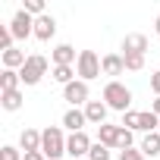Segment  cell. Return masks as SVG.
Segmentation results:
<instances>
[{
	"mask_svg": "<svg viewBox=\"0 0 160 160\" xmlns=\"http://www.w3.org/2000/svg\"><path fill=\"white\" fill-rule=\"evenodd\" d=\"M88 160H110V148L101 144V141H94L91 151H88Z\"/></svg>",
	"mask_w": 160,
	"mask_h": 160,
	"instance_id": "603a6c76",
	"label": "cell"
},
{
	"mask_svg": "<svg viewBox=\"0 0 160 160\" xmlns=\"http://www.w3.org/2000/svg\"><path fill=\"white\" fill-rule=\"evenodd\" d=\"M119 160H148V157H144L141 151H135V148H129V151H122V154H119Z\"/></svg>",
	"mask_w": 160,
	"mask_h": 160,
	"instance_id": "83f0119b",
	"label": "cell"
},
{
	"mask_svg": "<svg viewBox=\"0 0 160 160\" xmlns=\"http://www.w3.org/2000/svg\"><path fill=\"white\" fill-rule=\"evenodd\" d=\"M0 160H22V151L13 148V144H3L0 148Z\"/></svg>",
	"mask_w": 160,
	"mask_h": 160,
	"instance_id": "484cf974",
	"label": "cell"
},
{
	"mask_svg": "<svg viewBox=\"0 0 160 160\" xmlns=\"http://www.w3.org/2000/svg\"><path fill=\"white\" fill-rule=\"evenodd\" d=\"M107 104L104 101H88L85 104V116H88V122H94V126H104V119H107Z\"/></svg>",
	"mask_w": 160,
	"mask_h": 160,
	"instance_id": "4fadbf2b",
	"label": "cell"
},
{
	"mask_svg": "<svg viewBox=\"0 0 160 160\" xmlns=\"http://www.w3.org/2000/svg\"><path fill=\"white\" fill-rule=\"evenodd\" d=\"M101 69H104V75H119L126 69V60L119 53H107V57H101Z\"/></svg>",
	"mask_w": 160,
	"mask_h": 160,
	"instance_id": "5bb4252c",
	"label": "cell"
},
{
	"mask_svg": "<svg viewBox=\"0 0 160 160\" xmlns=\"http://www.w3.org/2000/svg\"><path fill=\"white\" fill-rule=\"evenodd\" d=\"M25 60H28L25 50H16V47H13V50L3 53V69H16V72H19V69L25 66Z\"/></svg>",
	"mask_w": 160,
	"mask_h": 160,
	"instance_id": "ac0fdd59",
	"label": "cell"
},
{
	"mask_svg": "<svg viewBox=\"0 0 160 160\" xmlns=\"http://www.w3.org/2000/svg\"><path fill=\"white\" fill-rule=\"evenodd\" d=\"M41 154H44L47 160H57V157L66 154V135H63L60 126H47V129L41 132Z\"/></svg>",
	"mask_w": 160,
	"mask_h": 160,
	"instance_id": "6da1fadb",
	"label": "cell"
},
{
	"mask_svg": "<svg viewBox=\"0 0 160 160\" xmlns=\"http://www.w3.org/2000/svg\"><path fill=\"white\" fill-rule=\"evenodd\" d=\"M151 91H154V94L160 98V69H157V72L151 75Z\"/></svg>",
	"mask_w": 160,
	"mask_h": 160,
	"instance_id": "f1b7e54d",
	"label": "cell"
},
{
	"mask_svg": "<svg viewBox=\"0 0 160 160\" xmlns=\"http://www.w3.org/2000/svg\"><path fill=\"white\" fill-rule=\"evenodd\" d=\"M22 10L28 13V16H44V0H25V3H22Z\"/></svg>",
	"mask_w": 160,
	"mask_h": 160,
	"instance_id": "d4e9b609",
	"label": "cell"
},
{
	"mask_svg": "<svg viewBox=\"0 0 160 160\" xmlns=\"http://www.w3.org/2000/svg\"><path fill=\"white\" fill-rule=\"evenodd\" d=\"M116 148H119V151H129V148H132V132L122 129V126H119V141H116Z\"/></svg>",
	"mask_w": 160,
	"mask_h": 160,
	"instance_id": "4316f807",
	"label": "cell"
},
{
	"mask_svg": "<svg viewBox=\"0 0 160 160\" xmlns=\"http://www.w3.org/2000/svg\"><path fill=\"white\" fill-rule=\"evenodd\" d=\"M104 104H107L110 110L129 113V104H132V91H129L122 82H107V88H104Z\"/></svg>",
	"mask_w": 160,
	"mask_h": 160,
	"instance_id": "7a4b0ae2",
	"label": "cell"
},
{
	"mask_svg": "<svg viewBox=\"0 0 160 160\" xmlns=\"http://www.w3.org/2000/svg\"><path fill=\"white\" fill-rule=\"evenodd\" d=\"M88 122V116H85V110H78V107H69L66 113H63V126L69 129V132H85L82 126Z\"/></svg>",
	"mask_w": 160,
	"mask_h": 160,
	"instance_id": "30bf717a",
	"label": "cell"
},
{
	"mask_svg": "<svg viewBox=\"0 0 160 160\" xmlns=\"http://www.w3.org/2000/svg\"><path fill=\"white\" fill-rule=\"evenodd\" d=\"M50 72H53V82H60L63 88H66L69 82H75V75H78V72H75L72 66H53Z\"/></svg>",
	"mask_w": 160,
	"mask_h": 160,
	"instance_id": "ffe728a7",
	"label": "cell"
},
{
	"mask_svg": "<svg viewBox=\"0 0 160 160\" xmlns=\"http://www.w3.org/2000/svg\"><path fill=\"white\" fill-rule=\"evenodd\" d=\"M151 113H154V116H157V119H160V98H157V101H154V104H151Z\"/></svg>",
	"mask_w": 160,
	"mask_h": 160,
	"instance_id": "4dcf8cb0",
	"label": "cell"
},
{
	"mask_svg": "<svg viewBox=\"0 0 160 160\" xmlns=\"http://www.w3.org/2000/svg\"><path fill=\"white\" fill-rule=\"evenodd\" d=\"M122 50L126 53H144L148 50V38L144 35H126L122 38Z\"/></svg>",
	"mask_w": 160,
	"mask_h": 160,
	"instance_id": "2e32d148",
	"label": "cell"
},
{
	"mask_svg": "<svg viewBox=\"0 0 160 160\" xmlns=\"http://www.w3.org/2000/svg\"><path fill=\"white\" fill-rule=\"evenodd\" d=\"M122 129H129V132H157L160 129V119L151 113V110H144V113H138V110H129V113H122Z\"/></svg>",
	"mask_w": 160,
	"mask_h": 160,
	"instance_id": "3957f363",
	"label": "cell"
},
{
	"mask_svg": "<svg viewBox=\"0 0 160 160\" xmlns=\"http://www.w3.org/2000/svg\"><path fill=\"white\" fill-rule=\"evenodd\" d=\"M75 72L82 82H91V78H98L104 69H101V57L94 50H78V63H75Z\"/></svg>",
	"mask_w": 160,
	"mask_h": 160,
	"instance_id": "5b68a950",
	"label": "cell"
},
{
	"mask_svg": "<svg viewBox=\"0 0 160 160\" xmlns=\"http://www.w3.org/2000/svg\"><path fill=\"white\" fill-rule=\"evenodd\" d=\"M10 32H13V38H16V41L32 38V35H35V16H28L25 10H19V13L13 16V22H10Z\"/></svg>",
	"mask_w": 160,
	"mask_h": 160,
	"instance_id": "52a82bcc",
	"label": "cell"
},
{
	"mask_svg": "<svg viewBox=\"0 0 160 160\" xmlns=\"http://www.w3.org/2000/svg\"><path fill=\"white\" fill-rule=\"evenodd\" d=\"M53 35H57V19H53L50 13L38 16V19H35V38H38V41H50Z\"/></svg>",
	"mask_w": 160,
	"mask_h": 160,
	"instance_id": "9c48e42d",
	"label": "cell"
},
{
	"mask_svg": "<svg viewBox=\"0 0 160 160\" xmlns=\"http://www.w3.org/2000/svg\"><path fill=\"white\" fill-rule=\"evenodd\" d=\"M98 141L107 144V148H116V141H119V126H110V122L98 126Z\"/></svg>",
	"mask_w": 160,
	"mask_h": 160,
	"instance_id": "9a60e30c",
	"label": "cell"
},
{
	"mask_svg": "<svg viewBox=\"0 0 160 160\" xmlns=\"http://www.w3.org/2000/svg\"><path fill=\"white\" fill-rule=\"evenodd\" d=\"M157 132H160V129H157Z\"/></svg>",
	"mask_w": 160,
	"mask_h": 160,
	"instance_id": "d6a6232c",
	"label": "cell"
},
{
	"mask_svg": "<svg viewBox=\"0 0 160 160\" xmlns=\"http://www.w3.org/2000/svg\"><path fill=\"white\" fill-rule=\"evenodd\" d=\"M47 69H50L47 57H41V53H28L25 66L19 69V78H22V85H38L41 78H44V72H47Z\"/></svg>",
	"mask_w": 160,
	"mask_h": 160,
	"instance_id": "277c9868",
	"label": "cell"
},
{
	"mask_svg": "<svg viewBox=\"0 0 160 160\" xmlns=\"http://www.w3.org/2000/svg\"><path fill=\"white\" fill-rule=\"evenodd\" d=\"M13 32L7 28V25H0V53H7V50H13Z\"/></svg>",
	"mask_w": 160,
	"mask_h": 160,
	"instance_id": "cb8c5ba5",
	"label": "cell"
},
{
	"mask_svg": "<svg viewBox=\"0 0 160 160\" xmlns=\"http://www.w3.org/2000/svg\"><path fill=\"white\" fill-rule=\"evenodd\" d=\"M122 60H126L129 72H141L144 69V53H122Z\"/></svg>",
	"mask_w": 160,
	"mask_h": 160,
	"instance_id": "7402d4cb",
	"label": "cell"
},
{
	"mask_svg": "<svg viewBox=\"0 0 160 160\" xmlns=\"http://www.w3.org/2000/svg\"><path fill=\"white\" fill-rule=\"evenodd\" d=\"M50 57H53V66H72V63H78V57H75V47H72V44H57Z\"/></svg>",
	"mask_w": 160,
	"mask_h": 160,
	"instance_id": "8fae6325",
	"label": "cell"
},
{
	"mask_svg": "<svg viewBox=\"0 0 160 160\" xmlns=\"http://www.w3.org/2000/svg\"><path fill=\"white\" fill-rule=\"evenodd\" d=\"M91 144H94V141H91L85 132H72V135L66 138V154H69L72 160H88Z\"/></svg>",
	"mask_w": 160,
	"mask_h": 160,
	"instance_id": "8992f818",
	"label": "cell"
},
{
	"mask_svg": "<svg viewBox=\"0 0 160 160\" xmlns=\"http://www.w3.org/2000/svg\"><path fill=\"white\" fill-rule=\"evenodd\" d=\"M19 151H22V154L41 151V132H38V129H22V135H19Z\"/></svg>",
	"mask_w": 160,
	"mask_h": 160,
	"instance_id": "7c38bea8",
	"label": "cell"
},
{
	"mask_svg": "<svg viewBox=\"0 0 160 160\" xmlns=\"http://www.w3.org/2000/svg\"><path fill=\"white\" fill-rule=\"evenodd\" d=\"M141 154H144V157H157V154H160V132L144 135V141H141Z\"/></svg>",
	"mask_w": 160,
	"mask_h": 160,
	"instance_id": "d6986e66",
	"label": "cell"
},
{
	"mask_svg": "<svg viewBox=\"0 0 160 160\" xmlns=\"http://www.w3.org/2000/svg\"><path fill=\"white\" fill-rule=\"evenodd\" d=\"M88 82H82V78H75V82H69L66 88H63V98L72 104V107H78V104H88Z\"/></svg>",
	"mask_w": 160,
	"mask_h": 160,
	"instance_id": "ba28073f",
	"label": "cell"
},
{
	"mask_svg": "<svg viewBox=\"0 0 160 160\" xmlns=\"http://www.w3.org/2000/svg\"><path fill=\"white\" fill-rule=\"evenodd\" d=\"M0 107H3V110H19L22 107V91H3V94H0Z\"/></svg>",
	"mask_w": 160,
	"mask_h": 160,
	"instance_id": "44dd1931",
	"label": "cell"
},
{
	"mask_svg": "<svg viewBox=\"0 0 160 160\" xmlns=\"http://www.w3.org/2000/svg\"><path fill=\"white\" fill-rule=\"evenodd\" d=\"M22 160H47L41 151H32V154H22Z\"/></svg>",
	"mask_w": 160,
	"mask_h": 160,
	"instance_id": "f546056e",
	"label": "cell"
},
{
	"mask_svg": "<svg viewBox=\"0 0 160 160\" xmlns=\"http://www.w3.org/2000/svg\"><path fill=\"white\" fill-rule=\"evenodd\" d=\"M154 32H157V38H160V16L154 19Z\"/></svg>",
	"mask_w": 160,
	"mask_h": 160,
	"instance_id": "1f68e13d",
	"label": "cell"
},
{
	"mask_svg": "<svg viewBox=\"0 0 160 160\" xmlns=\"http://www.w3.org/2000/svg\"><path fill=\"white\" fill-rule=\"evenodd\" d=\"M19 85H22L19 72L16 69H3V75H0V94L3 91H19Z\"/></svg>",
	"mask_w": 160,
	"mask_h": 160,
	"instance_id": "e0dca14e",
	"label": "cell"
}]
</instances>
